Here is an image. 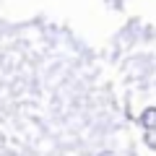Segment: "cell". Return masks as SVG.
Instances as JSON below:
<instances>
[{"instance_id":"obj_1","label":"cell","mask_w":156,"mask_h":156,"mask_svg":"<svg viewBox=\"0 0 156 156\" xmlns=\"http://www.w3.org/2000/svg\"><path fill=\"white\" fill-rule=\"evenodd\" d=\"M140 122H143V128L156 130V109H146L143 117H140Z\"/></svg>"},{"instance_id":"obj_2","label":"cell","mask_w":156,"mask_h":156,"mask_svg":"<svg viewBox=\"0 0 156 156\" xmlns=\"http://www.w3.org/2000/svg\"><path fill=\"white\" fill-rule=\"evenodd\" d=\"M99 156H112V154H99Z\"/></svg>"}]
</instances>
